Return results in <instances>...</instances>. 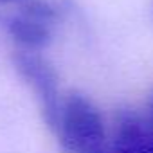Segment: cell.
<instances>
[{"label": "cell", "instance_id": "6", "mask_svg": "<svg viewBox=\"0 0 153 153\" xmlns=\"http://www.w3.org/2000/svg\"><path fill=\"white\" fill-rule=\"evenodd\" d=\"M0 2H15V0H0Z\"/></svg>", "mask_w": 153, "mask_h": 153}, {"label": "cell", "instance_id": "1", "mask_svg": "<svg viewBox=\"0 0 153 153\" xmlns=\"http://www.w3.org/2000/svg\"><path fill=\"white\" fill-rule=\"evenodd\" d=\"M54 133L65 153H88L108 144L101 112L81 94H70L61 101Z\"/></svg>", "mask_w": 153, "mask_h": 153}, {"label": "cell", "instance_id": "5", "mask_svg": "<svg viewBox=\"0 0 153 153\" xmlns=\"http://www.w3.org/2000/svg\"><path fill=\"white\" fill-rule=\"evenodd\" d=\"M144 121H146V128H148V135L151 140V148H153V96L148 103V110L144 114Z\"/></svg>", "mask_w": 153, "mask_h": 153}, {"label": "cell", "instance_id": "3", "mask_svg": "<svg viewBox=\"0 0 153 153\" xmlns=\"http://www.w3.org/2000/svg\"><path fill=\"white\" fill-rule=\"evenodd\" d=\"M108 149L110 153H153L144 114L133 108L119 110Z\"/></svg>", "mask_w": 153, "mask_h": 153}, {"label": "cell", "instance_id": "4", "mask_svg": "<svg viewBox=\"0 0 153 153\" xmlns=\"http://www.w3.org/2000/svg\"><path fill=\"white\" fill-rule=\"evenodd\" d=\"M52 24L42 22L34 16L20 13L9 22V34L11 38L24 49V51H42L52 40Z\"/></svg>", "mask_w": 153, "mask_h": 153}, {"label": "cell", "instance_id": "2", "mask_svg": "<svg viewBox=\"0 0 153 153\" xmlns=\"http://www.w3.org/2000/svg\"><path fill=\"white\" fill-rule=\"evenodd\" d=\"M13 65L20 78L33 88L42 110V117L54 131L63 99L59 97V79L52 63L38 51L20 49L13 54Z\"/></svg>", "mask_w": 153, "mask_h": 153}]
</instances>
